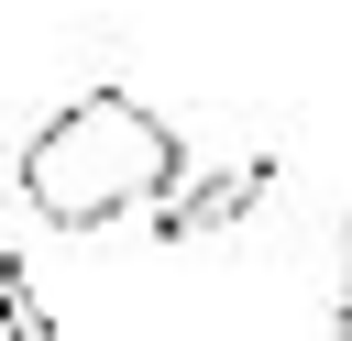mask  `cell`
<instances>
[{"instance_id": "6da1fadb", "label": "cell", "mask_w": 352, "mask_h": 341, "mask_svg": "<svg viewBox=\"0 0 352 341\" xmlns=\"http://www.w3.org/2000/svg\"><path fill=\"white\" fill-rule=\"evenodd\" d=\"M176 176H187V143H176V121L143 110L132 88H88V99H66V110L22 143V165H11L22 209L55 220V231H110V220L154 209Z\"/></svg>"}, {"instance_id": "7a4b0ae2", "label": "cell", "mask_w": 352, "mask_h": 341, "mask_svg": "<svg viewBox=\"0 0 352 341\" xmlns=\"http://www.w3.org/2000/svg\"><path fill=\"white\" fill-rule=\"evenodd\" d=\"M264 187H275V165H231V176H209V187H165V198H154V231H165V242H209V231H231Z\"/></svg>"}, {"instance_id": "3957f363", "label": "cell", "mask_w": 352, "mask_h": 341, "mask_svg": "<svg viewBox=\"0 0 352 341\" xmlns=\"http://www.w3.org/2000/svg\"><path fill=\"white\" fill-rule=\"evenodd\" d=\"M0 341H55V308L33 297V275L0 253Z\"/></svg>"}, {"instance_id": "277c9868", "label": "cell", "mask_w": 352, "mask_h": 341, "mask_svg": "<svg viewBox=\"0 0 352 341\" xmlns=\"http://www.w3.org/2000/svg\"><path fill=\"white\" fill-rule=\"evenodd\" d=\"M330 341H352V220H341V286H330Z\"/></svg>"}]
</instances>
